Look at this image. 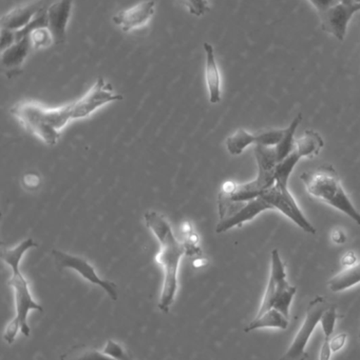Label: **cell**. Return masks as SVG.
<instances>
[{
    "label": "cell",
    "instance_id": "7402d4cb",
    "mask_svg": "<svg viewBox=\"0 0 360 360\" xmlns=\"http://www.w3.org/2000/svg\"><path fill=\"white\" fill-rule=\"evenodd\" d=\"M338 315L335 306H330L329 308L323 313L321 317V326L323 328L325 338H331L334 334L335 329L336 321H337Z\"/></svg>",
    "mask_w": 360,
    "mask_h": 360
},
{
    "label": "cell",
    "instance_id": "52a82bcc",
    "mask_svg": "<svg viewBox=\"0 0 360 360\" xmlns=\"http://www.w3.org/2000/svg\"><path fill=\"white\" fill-rule=\"evenodd\" d=\"M325 146L323 137L314 130H306L302 137L296 139L295 147L292 153L276 167V184L289 186V179L302 158H313L318 156Z\"/></svg>",
    "mask_w": 360,
    "mask_h": 360
},
{
    "label": "cell",
    "instance_id": "9a60e30c",
    "mask_svg": "<svg viewBox=\"0 0 360 360\" xmlns=\"http://www.w3.org/2000/svg\"><path fill=\"white\" fill-rule=\"evenodd\" d=\"M31 50L29 36H25L1 51V65L8 78L20 73L23 63Z\"/></svg>",
    "mask_w": 360,
    "mask_h": 360
},
{
    "label": "cell",
    "instance_id": "7c38bea8",
    "mask_svg": "<svg viewBox=\"0 0 360 360\" xmlns=\"http://www.w3.org/2000/svg\"><path fill=\"white\" fill-rule=\"evenodd\" d=\"M55 0H35L16 6L1 17V27L10 31H19L29 25L40 13L46 11Z\"/></svg>",
    "mask_w": 360,
    "mask_h": 360
},
{
    "label": "cell",
    "instance_id": "603a6c76",
    "mask_svg": "<svg viewBox=\"0 0 360 360\" xmlns=\"http://www.w3.org/2000/svg\"><path fill=\"white\" fill-rule=\"evenodd\" d=\"M103 352L116 360H133L125 349L114 340H108Z\"/></svg>",
    "mask_w": 360,
    "mask_h": 360
},
{
    "label": "cell",
    "instance_id": "8fae6325",
    "mask_svg": "<svg viewBox=\"0 0 360 360\" xmlns=\"http://www.w3.org/2000/svg\"><path fill=\"white\" fill-rule=\"evenodd\" d=\"M285 135V130H271L266 132L254 133L247 132L244 129H239L234 134L226 139V149L230 155H240L249 146H266V147H275L280 143Z\"/></svg>",
    "mask_w": 360,
    "mask_h": 360
},
{
    "label": "cell",
    "instance_id": "5b68a950",
    "mask_svg": "<svg viewBox=\"0 0 360 360\" xmlns=\"http://www.w3.org/2000/svg\"><path fill=\"white\" fill-rule=\"evenodd\" d=\"M296 292L297 288L287 281V269L278 250H273L271 254L270 278L257 315L263 314L271 309H276L290 319L292 302Z\"/></svg>",
    "mask_w": 360,
    "mask_h": 360
},
{
    "label": "cell",
    "instance_id": "d6986e66",
    "mask_svg": "<svg viewBox=\"0 0 360 360\" xmlns=\"http://www.w3.org/2000/svg\"><path fill=\"white\" fill-rule=\"evenodd\" d=\"M302 120V114H298V115L294 118L293 122L290 124V126L287 127V129H285V135H283L280 143L275 146V150H276L279 162H283V160H285V158L292 153V151H293L294 147H295V133Z\"/></svg>",
    "mask_w": 360,
    "mask_h": 360
},
{
    "label": "cell",
    "instance_id": "3957f363",
    "mask_svg": "<svg viewBox=\"0 0 360 360\" xmlns=\"http://www.w3.org/2000/svg\"><path fill=\"white\" fill-rule=\"evenodd\" d=\"M73 103L55 109H46L34 101H23L10 109L15 120L46 145L55 146L61 132L72 120Z\"/></svg>",
    "mask_w": 360,
    "mask_h": 360
},
{
    "label": "cell",
    "instance_id": "ac0fdd59",
    "mask_svg": "<svg viewBox=\"0 0 360 360\" xmlns=\"http://www.w3.org/2000/svg\"><path fill=\"white\" fill-rule=\"evenodd\" d=\"M360 283V260L350 266H346L328 283V287L333 293H340Z\"/></svg>",
    "mask_w": 360,
    "mask_h": 360
},
{
    "label": "cell",
    "instance_id": "6da1fadb",
    "mask_svg": "<svg viewBox=\"0 0 360 360\" xmlns=\"http://www.w3.org/2000/svg\"><path fill=\"white\" fill-rule=\"evenodd\" d=\"M144 219L146 226L154 233L160 243V252L156 254V262L163 268L164 281L159 309L162 312L169 313L177 295L180 262L183 255L187 254V251L184 243L178 240L170 224L162 214L148 211L144 215Z\"/></svg>",
    "mask_w": 360,
    "mask_h": 360
},
{
    "label": "cell",
    "instance_id": "cb8c5ba5",
    "mask_svg": "<svg viewBox=\"0 0 360 360\" xmlns=\"http://www.w3.org/2000/svg\"><path fill=\"white\" fill-rule=\"evenodd\" d=\"M209 11H211V6H209V0H190V8H188V12H190L192 16H204Z\"/></svg>",
    "mask_w": 360,
    "mask_h": 360
},
{
    "label": "cell",
    "instance_id": "4dcf8cb0",
    "mask_svg": "<svg viewBox=\"0 0 360 360\" xmlns=\"http://www.w3.org/2000/svg\"><path fill=\"white\" fill-rule=\"evenodd\" d=\"M332 240H333V243H337V245L344 243L346 241V235H345L344 231H333V233H332Z\"/></svg>",
    "mask_w": 360,
    "mask_h": 360
},
{
    "label": "cell",
    "instance_id": "44dd1931",
    "mask_svg": "<svg viewBox=\"0 0 360 360\" xmlns=\"http://www.w3.org/2000/svg\"><path fill=\"white\" fill-rule=\"evenodd\" d=\"M27 36H29L32 49L34 50L48 48L51 44H54L52 33L46 25L34 27L29 32Z\"/></svg>",
    "mask_w": 360,
    "mask_h": 360
},
{
    "label": "cell",
    "instance_id": "f546056e",
    "mask_svg": "<svg viewBox=\"0 0 360 360\" xmlns=\"http://www.w3.org/2000/svg\"><path fill=\"white\" fill-rule=\"evenodd\" d=\"M356 262V254H355L354 252H348V253L342 257V264H344L345 268H346V266H352V264H354Z\"/></svg>",
    "mask_w": 360,
    "mask_h": 360
},
{
    "label": "cell",
    "instance_id": "484cf974",
    "mask_svg": "<svg viewBox=\"0 0 360 360\" xmlns=\"http://www.w3.org/2000/svg\"><path fill=\"white\" fill-rule=\"evenodd\" d=\"M347 340H348V335L347 333H340L337 335L332 336L331 340H330V345H331L332 352L336 353L338 351L342 350L346 345Z\"/></svg>",
    "mask_w": 360,
    "mask_h": 360
},
{
    "label": "cell",
    "instance_id": "30bf717a",
    "mask_svg": "<svg viewBox=\"0 0 360 360\" xmlns=\"http://www.w3.org/2000/svg\"><path fill=\"white\" fill-rule=\"evenodd\" d=\"M360 12V2L346 4L338 2L335 6L319 13L321 29L335 37L338 41H344L349 25L353 16Z\"/></svg>",
    "mask_w": 360,
    "mask_h": 360
},
{
    "label": "cell",
    "instance_id": "d4e9b609",
    "mask_svg": "<svg viewBox=\"0 0 360 360\" xmlns=\"http://www.w3.org/2000/svg\"><path fill=\"white\" fill-rule=\"evenodd\" d=\"M21 184H23L25 190L33 192L42 186V177L36 172L27 173V174L23 175Z\"/></svg>",
    "mask_w": 360,
    "mask_h": 360
},
{
    "label": "cell",
    "instance_id": "9c48e42d",
    "mask_svg": "<svg viewBox=\"0 0 360 360\" xmlns=\"http://www.w3.org/2000/svg\"><path fill=\"white\" fill-rule=\"evenodd\" d=\"M122 95L114 92L109 82H106L103 77H99L88 93L80 101L73 103L72 120H82L88 117L103 105L122 101Z\"/></svg>",
    "mask_w": 360,
    "mask_h": 360
},
{
    "label": "cell",
    "instance_id": "ba28073f",
    "mask_svg": "<svg viewBox=\"0 0 360 360\" xmlns=\"http://www.w3.org/2000/svg\"><path fill=\"white\" fill-rule=\"evenodd\" d=\"M52 256L54 257L55 264L58 266L59 270L71 269V270L76 271L82 278L86 279L89 283L101 288L113 302L118 300V285L113 281L99 277L92 264H89L84 258L65 253L59 250H53Z\"/></svg>",
    "mask_w": 360,
    "mask_h": 360
},
{
    "label": "cell",
    "instance_id": "d6a6232c",
    "mask_svg": "<svg viewBox=\"0 0 360 360\" xmlns=\"http://www.w3.org/2000/svg\"><path fill=\"white\" fill-rule=\"evenodd\" d=\"M180 2H181L182 4H183L184 6H185L186 8H190V0H179Z\"/></svg>",
    "mask_w": 360,
    "mask_h": 360
},
{
    "label": "cell",
    "instance_id": "e0dca14e",
    "mask_svg": "<svg viewBox=\"0 0 360 360\" xmlns=\"http://www.w3.org/2000/svg\"><path fill=\"white\" fill-rule=\"evenodd\" d=\"M290 325L289 317L285 316L280 311L271 309L263 314L256 315L255 319L245 328L247 333L256 331V330L271 328V329L287 330Z\"/></svg>",
    "mask_w": 360,
    "mask_h": 360
},
{
    "label": "cell",
    "instance_id": "f1b7e54d",
    "mask_svg": "<svg viewBox=\"0 0 360 360\" xmlns=\"http://www.w3.org/2000/svg\"><path fill=\"white\" fill-rule=\"evenodd\" d=\"M15 42V36L14 32L10 31V30L4 29L1 27V49L4 50V49L10 46L11 44H14Z\"/></svg>",
    "mask_w": 360,
    "mask_h": 360
},
{
    "label": "cell",
    "instance_id": "4316f807",
    "mask_svg": "<svg viewBox=\"0 0 360 360\" xmlns=\"http://www.w3.org/2000/svg\"><path fill=\"white\" fill-rule=\"evenodd\" d=\"M309 1L314 6L319 14V13L328 10L331 6H335L338 2H340V0H309Z\"/></svg>",
    "mask_w": 360,
    "mask_h": 360
},
{
    "label": "cell",
    "instance_id": "5bb4252c",
    "mask_svg": "<svg viewBox=\"0 0 360 360\" xmlns=\"http://www.w3.org/2000/svg\"><path fill=\"white\" fill-rule=\"evenodd\" d=\"M73 1L74 0H55L46 10L48 27L56 46L66 41L68 22L71 16Z\"/></svg>",
    "mask_w": 360,
    "mask_h": 360
},
{
    "label": "cell",
    "instance_id": "1f68e13d",
    "mask_svg": "<svg viewBox=\"0 0 360 360\" xmlns=\"http://www.w3.org/2000/svg\"><path fill=\"white\" fill-rule=\"evenodd\" d=\"M340 2H342V4H359V2H360V0H340Z\"/></svg>",
    "mask_w": 360,
    "mask_h": 360
},
{
    "label": "cell",
    "instance_id": "4fadbf2b",
    "mask_svg": "<svg viewBox=\"0 0 360 360\" xmlns=\"http://www.w3.org/2000/svg\"><path fill=\"white\" fill-rule=\"evenodd\" d=\"M156 12V1L145 0L126 10L120 11L114 15L112 21L120 27L123 32L128 33L147 25Z\"/></svg>",
    "mask_w": 360,
    "mask_h": 360
},
{
    "label": "cell",
    "instance_id": "83f0119b",
    "mask_svg": "<svg viewBox=\"0 0 360 360\" xmlns=\"http://www.w3.org/2000/svg\"><path fill=\"white\" fill-rule=\"evenodd\" d=\"M331 338H325V340H323V345H321V352H319V360H331L332 354H333L331 345H330Z\"/></svg>",
    "mask_w": 360,
    "mask_h": 360
},
{
    "label": "cell",
    "instance_id": "277c9868",
    "mask_svg": "<svg viewBox=\"0 0 360 360\" xmlns=\"http://www.w3.org/2000/svg\"><path fill=\"white\" fill-rule=\"evenodd\" d=\"M300 179L311 196L342 212L360 226V212L353 205L331 165L319 167L312 172L302 173Z\"/></svg>",
    "mask_w": 360,
    "mask_h": 360
},
{
    "label": "cell",
    "instance_id": "8992f818",
    "mask_svg": "<svg viewBox=\"0 0 360 360\" xmlns=\"http://www.w3.org/2000/svg\"><path fill=\"white\" fill-rule=\"evenodd\" d=\"M329 307L327 300L323 296H317L309 304L302 328L296 334L295 338L285 354L279 360H306L309 359V354L306 353L309 340L314 333L317 326L321 323L323 313Z\"/></svg>",
    "mask_w": 360,
    "mask_h": 360
},
{
    "label": "cell",
    "instance_id": "2e32d148",
    "mask_svg": "<svg viewBox=\"0 0 360 360\" xmlns=\"http://www.w3.org/2000/svg\"><path fill=\"white\" fill-rule=\"evenodd\" d=\"M203 49L205 52V82L209 92V101L211 105H217L221 101V74L213 44L204 42Z\"/></svg>",
    "mask_w": 360,
    "mask_h": 360
},
{
    "label": "cell",
    "instance_id": "7a4b0ae2",
    "mask_svg": "<svg viewBox=\"0 0 360 360\" xmlns=\"http://www.w3.org/2000/svg\"><path fill=\"white\" fill-rule=\"evenodd\" d=\"M37 247V243L32 238L25 239L13 249H2V259L12 270V276L8 285L14 292L15 316L6 326L4 331V340L8 344H13L16 340L17 333L21 332L23 335L29 338L31 334L27 316L30 311L35 310L42 312L44 308L32 297L29 283L20 271V262L23 254L30 249Z\"/></svg>",
    "mask_w": 360,
    "mask_h": 360
},
{
    "label": "cell",
    "instance_id": "ffe728a7",
    "mask_svg": "<svg viewBox=\"0 0 360 360\" xmlns=\"http://www.w3.org/2000/svg\"><path fill=\"white\" fill-rule=\"evenodd\" d=\"M59 360H116L97 349L87 346H74L61 355Z\"/></svg>",
    "mask_w": 360,
    "mask_h": 360
}]
</instances>
